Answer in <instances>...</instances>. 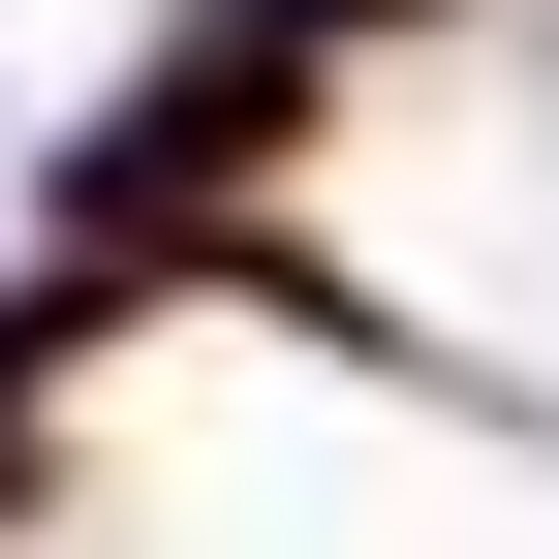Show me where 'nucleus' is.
Segmentation results:
<instances>
[{"label":"nucleus","instance_id":"nucleus-1","mask_svg":"<svg viewBox=\"0 0 559 559\" xmlns=\"http://www.w3.org/2000/svg\"><path fill=\"white\" fill-rule=\"evenodd\" d=\"M311 32H404V0H311Z\"/></svg>","mask_w":559,"mask_h":559}]
</instances>
